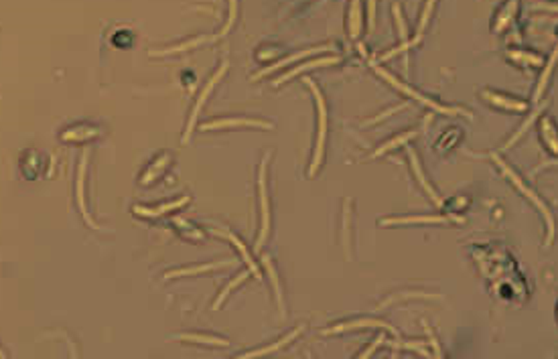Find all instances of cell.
Segmentation results:
<instances>
[{
    "mask_svg": "<svg viewBox=\"0 0 558 359\" xmlns=\"http://www.w3.org/2000/svg\"><path fill=\"white\" fill-rule=\"evenodd\" d=\"M303 84L311 90L315 98V106H317V141H315V150L311 164H309V171L307 175L315 177L323 164V157H325V143H327V104H325V96L321 88L315 84V79L311 77H305Z\"/></svg>",
    "mask_w": 558,
    "mask_h": 359,
    "instance_id": "obj_1",
    "label": "cell"
},
{
    "mask_svg": "<svg viewBox=\"0 0 558 359\" xmlns=\"http://www.w3.org/2000/svg\"><path fill=\"white\" fill-rule=\"evenodd\" d=\"M491 159H493V162L500 167V171L504 173V177H506V179L509 181V183H512V185H514V187H516V189H518L524 197L528 199V201H530V203H532V205H534L538 211H540L542 217H544V221H546V230H548V235H546V246H550V244H552V240H554V230H557V228H554V217H552L550 207H548V205L544 203V199L538 197V195H536V193H534V191H532V189H530V187H528V185H526V183L520 179V175H516V173L512 171V167H507L506 162L502 161L497 155H491Z\"/></svg>",
    "mask_w": 558,
    "mask_h": 359,
    "instance_id": "obj_2",
    "label": "cell"
},
{
    "mask_svg": "<svg viewBox=\"0 0 558 359\" xmlns=\"http://www.w3.org/2000/svg\"><path fill=\"white\" fill-rule=\"evenodd\" d=\"M369 70L374 73H378L384 81H388L392 88H396L398 91H402L404 96H408V98H412L414 102H419V104H422V106H426V108L435 110V112H440V114H445V116H457V114H465V116H471L469 112H465V110L461 108H453V106H445V104H438V102H435L433 98H426V96H422V93H419V91L414 90V88H410V86H406L404 81H400L396 75H392L390 72H386L384 67L380 65V61H369Z\"/></svg>",
    "mask_w": 558,
    "mask_h": 359,
    "instance_id": "obj_3",
    "label": "cell"
},
{
    "mask_svg": "<svg viewBox=\"0 0 558 359\" xmlns=\"http://www.w3.org/2000/svg\"><path fill=\"white\" fill-rule=\"evenodd\" d=\"M270 152L264 157V161L258 167V209H260V232L256 237V248H262V244L268 240L270 234V197H268V161Z\"/></svg>",
    "mask_w": 558,
    "mask_h": 359,
    "instance_id": "obj_4",
    "label": "cell"
},
{
    "mask_svg": "<svg viewBox=\"0 0 558 359\" xmlns=\"http://www.w3.org/2000/svg\"><path fill=\"white\" fill-rule=\"evenodd\" d=\"M227 61H224L217 70H215V73L211 75L210 79H208V84H205V88L201 90V93L197 96V102H195V106H193L191 110V116H189V122H187V130H185V136H183V143H187L189 138H191V134L195 132V124H197V116H199V112H201V108H203V104L208 102V98H210V93L213 90H215V86L224 79V75H226L227 72Z\"/></svg>",
    "mask_w": 558,
    "mask_h": 359,
    "instance_id": "obj_5",
    "label": "cell"
},
{
    "mask_svg": "<svg viewBox=\"0 0 558 359\" xmlns=\"http://www.w3.org/2000/svg\"><path fill=\"white\" fill-rule=\"evenodd\" d=\"M481 100L495 110H502V112H528L530 104L526 100H520V98H514L509 93H504V91L497 90H481Z\"/></svg>",
    "mask_w": 558,
    "mask_h": 359,
    "instance_id": "obj_6",
    "label": "cell"
},
{
    "mask_svg": "<svg viewBox=\"0 0 558 359\" xmlns=\"http://www.w3.org/2000/svg\"><path fill=\"white\" fill-rule=\"evenodd\" d=\"M226 128H264V130H272L274 124L270 120H260V118H215V120L203 122L199 126L201 132L226 130Z\"/></svg>",
    "mask_w": 558,
    "mask_h": 359,
    "instance_id": "obj_7",
    "label": "cell"
},
{
    "mask_svg": "<svg viewBox=\"0 0 558 359\" xmlns=\"http://www.w3.org/2000/svg\"><path fill=\"white\" fill-rule=\"evenodd\" d=\"M357 329H384L392 335H398V331L392 327V325L384 323V321H378V319H353V321H345V323H337L333 327L323 329V335H335V333H349V331H357Z\"/></svg>",
    "mask_w": 558,
    "mask_h": 359,
    "instance_id": "obj_8",
    "label": "cell"
},
{
    "mask_svg": "<svg viewBox=\"0 0 558 359\" xmlns=\"http://www.w3.org/2000/svg\"><path fill=\"white\" fill-rule=\"evenodd\" d=\"M100 136H102V128L94 124H73L59 134L61 143L70 144H87Z\"/></svg>",
    "mask_w": 558,
    "mask_h": 359,
    "instance_id": "obj_9",
    "label": "cell"
},
{
    "mask_svg": "<svg viewBox=\"0 0 558 359\" xmlns=\"http://www.w3.org/2000/svg\"><path fill=\"white\" fill-rule=\"evenodd\" d=\"M173 161H175L173 152H169V150H167V152H160L157 159L151 162V164H148V167H146L142 173H140L139 185H142V187L155 185V183H157V181L160 179L165 173H167V169L173 164Z\"/></svg>",
    "mask_w": 558,
    "mask_h": 359,
    "instance_id": "obj_10",
    "label": "cell"
},
{
    "mask_svg": "<svg viewBox=\"0 0 558 359\" xmlns=\"http://www.w3.org/2000/svg\"><path fill=\"white\" fill-rule=\"evenodd\" d=\"M339 61H341V57H339L337 53H327V55H321V57H313L311 61H303L300 65L293 67V70H291L288 73H284V75L277 77L274 86L279 88V86L286 84L291 77H295V75H298V73H305V72H309V70H317V67H325V65H337Z\"/></svg>",
    "mask_w": 558,
    "mask_h": 359,
    "instance_id": "obj_11",
    "label": "cell"
},
{
    "mask_svg": "<svg viewBox=\"0 0 558 359\" xmlns=\"http://www.w3.org/2000/svg\"><path fill=\"white\" fill-rule=\"evenodd\" d=\"M191 201V197L189 195H183V197L179 199H173V201H169V203H163V205H157V207H144V205H134L132 207V211L137 214L139 217H146V219H157V217H163L167 216V214H171V211H179V209H183L187 203Z\"/></svg>",
    "mask_w": 558,
    "mask_h": 359,
    "instance_id": "obj_12",
    "label": "cell"
},
{
    "mask_svg": "<svg viewBox=\"0 0 558 359\" xmlns=\"http://www.w3.org/2000/svg\"><path fill=\"white\" fill-rule=\"evenodd\" d=\"M518 13H520V0H506V2L500 6V11L495 13L491 31H493L495 35H502L506 29H509V25L514 22V18L518 17Z\"/></svg>",
    "mask_w": 558,
    "mask_h": 359,
    "instance_id": "obj_13",
    "label": "cell"
},
{
    "mask_svg": "<svg viewBox=\"0 0 558 359\" xmlns=\"http://www.w3.org/2000/svg\"><path fill=\"white\" fill-rule=\"evenodd\" d=\"M331 47L327 45H321V47H313V49H303V51H298V53L295 55H288V57H284V59H277L270 67H264V70H260V72L256 73V75H252V81H256V79H260L262 75H268V73L277 72V70H282V67H286V65H291V63H295V61H300V59H305V57H311V55H317V53H323V51H329Z\"/></svg>",
    "mask_w": 558,
    "mask_h": 359,
    "instance_id": "obj_14",
    "label": "cell"
},
{
    "mask_svg": "<svg viewBox=\"0 0 558 359\" xmlns=\"http://www.w3.org/2000/svg\"><path fill=\"white\" fill-rule=\"evenodd\" d=\"M447 221H459L463 223L465 219L457 216H410V217H384L380 219L382 226H406V223H447Z\"/></svg>",
    "mask_w": 558,
    "mask_h": 359,
    "instance_id": "obj_15",
    "label": "cell"
},
{
    "mask_svg": "<svg viewBox=\"0 0 558 359\" xmlns=\"http://www.w3.org/2000/svg\"><path fill=\"white\" fill-rule=\"evenodd\" d=\"M506 59L516 67H530V70H540L544 65V59L540 53H534L530 49H509L506 51Z\"/></svg>",
    "mask_w": 558,
    "mask_h": 359,
    "instance_id": "obj_16",
    "label": "cell"
},
{
    "mask_svg": "<svg viewBox=\"0 0 558 359\" xmlns=\"http://www.w3.org/2000/svg\"><path fill=\"white\" fill-rule=\"evenodd\" d=\"M86 171H87V155H84L82 157V161H80V169H77V185H75V197H77V205H80V209H82V214H84V219H86L87 223H89V228H94V230H98V226L94 223V219H91V216H89V211H87V205H86V197H84V187H86Z\"/></svg>",
    "mask_w": 558,
    "mask_h": 359,
    "instance_id": "obj_17",
    "label": "cell"
},
{
    "mask_svg": "<svg viewBox=\"0 0 558 359\" xmlns=\"http://www.w3.org/2000/svg\"><path fill=\"white\" fill-rule=\"evenodd\" d=\"M211 234L220 235V237H226V240H229L232 244H234V248L240 252V256L244 258L246 266H248V270L258 278V280H262V272L260 268H258V264H256V260L252 258V254L248 252V248H246V244H242V240H238L236 235L232 234V232H224V230H211Z\"/></svg>",
    "mask_w": 558,
    "mask_h": 359,
    "instance_id": "obj_18",
    "label": "cell"
},
{
    "mask_svg": "<svg viewBox=\"0 0 558 359\" xmlns=\"http://www.w3.org/2000/svg\"><path fill=\"white\" fill-rule=\"evenodd\" d=\"M345 27H348V35L351 37V39H360L362 29H364V8H362V0H351V2H349Z\"/></svg>",
    "mask_w": 558,
    "mask_h": 359,
    "instance_id": "obj_19",
    "label": "cell"
},
{
    "mask_svg": "<svg viewBox=\"0 0 558 359\" xmlns=\"http://www.w3.org/2000/svg\"><path fill=\"white\" fill-rule=\"evenodd\" d=\"M408 157H410V167H412V173H414V177L419 179L420 187H422V189L426 191V195L431 197V201L435 203L436 207H440V205H443V199H440V195L436 193L435 187H433V185L429 183V179H426V175L422 173V169H420L419 157H417V152H414L412 148L408 150Z\"/></svg>",
    "mask_w": 558,
    "mask_h": 359,
    "instance_id": "obj_20",
    "label": "cell"
},
{
    "mask_svg": "<svg viewBox=\"0 0 558 359\" xmlns=\"http://www.w3.org/2000/svg\"><path fill=\"white\" fill-rule=\"evenodd\" d=\"M208 43H213L211 35L208 37H195V39H187L179 45H171L167 49H158V51H151V57H165V55H175V53H183V51H191V49H197L201 45H208Z\"/></svg>",
    "mask_w": 558,
    "mask_h": 359,
    "instance_id": "obj_21",
    "label": "cell"
},
{
    "mask_svg": "<svg viewBox=\"0 0 558 359\" xmlns=\"http://www.w3.org/2000/svg\"><path fill=\"white\" fill-rule=\"evenodd\" d=\"M305 331V325H298L295 331H291V333H286L280 341L272 343V345H268V347H260V349H254V351H246V353H242L240 358H258V355H270V353H274V351H279V349H282V347H286L291 341H295L298 335Z\"/></svg>",
    "mask_w": 558,
    "mask_h": 359,
    "instance_id": "obj_22",
    "label": "cell"
},
{
    "mask_svg": "<svg viewBox=\"0 0 558 359\" xmlns=\"http://www.w3.org/2000/svg\"><path fill=\"white\" fill-rule=\"evenodd\" d=\"M177 339L185 343H195V345H205V347H217V349H227L229 347V341L226 337L205 335V333H183V335H177Z\"/></svg>",
    "mask_w": 558,
    "mask_h": 359,
    "instance_id": "obj_23",
    "label": "cell"
},
{
    "mask_svg": "<svg viewBox=\"0 0 558 359\" xmlns=\"http://www.w3.org/2000/svg\"><path fill=\"white\" fill-rule=\"evenodd\" d=\"M232 266L229 260H220V262H213V264H203V266H189V268H179L171 270L165 274V280H173V278H181V276H193V274H203V272H211V270H220Z\"/></svg>",
    "mask_w": 558,
    "mask_h": 359,
    "instance_id": "obj_24",
    "label": "cell"
},
{
    "mask_svg": "<svg viewBox=\"0 0 558 359\" xmlns=\"http://www.w3.org/2000/svg\"><path fill=\"white\" fill-rule=\"evenodd\" d=\"M538 134H540V141L544 143V146L552 152V155H557L558 152V143H557V126H554V122L548 118V116H542L540 120V128H538Z\"/></svg>",
    "mask_w": 558,
    "mask_h": 359,
    "instance_id": "obj_25",
    "label": "cell"
},
{
    "mask_svg": "<svg viewBox=\"0 0 558 359\" xmlns=\"http://www.w3.org/2000/svg\"><path fill=\"white\" fill-rule=\"evenodd\" d=\"M419 136V130L417 128H412V130H408V132H402V134H398V136H394V138H390V141H386L380 148H376L369 157L372 159H376V157H382V155H386V152H390V150H394V148H398V146H402V144H408L412 138H417Z\"/></svg>",
    "mask_w": 558,
    "mask_h": 359,
    "instance_id": "obj_26",
    "label": "cell"
},
{
    "mask_svg": "<svg viewBox=\"0 0 558 359\" xmlns=\"http://www.w3.org/2000/svg\"><path fill=\"white\" fill-rule=\"evenodd\" d=\"M554 65H557V49H554V53L548 57V61L542 65L540 79H538V86H536V90H534V96H532V102H534V104H538L542 100L544 90H546V86H548V79H550V75L554 72Z\"/></svg>",
    "mask_w": 558,
    "mask_h": 359,
    "instance_id": "obj_27",
    "label": "cell"
},
{
    "mask_svg": "<svg viewBox=\"0 0 558 359\" xmlns=\"http://www.w3.org/2000/svg\"><path fill=\"white\" fill-rule=\"evenodd\" d=\"M262 262L266 264V270H268V278H270V282H272V288H274V294H277V303H279L280 317H282V319H286V306H284V299H282V287H280L279 274H277V270H274V264H272V260H270L268 256H264V258H262Z\"/></svg>",
    "mask_w": 558,
    "mask_h": 359,
    "instance_id": "obj_28",
    "label": "cell"
},
{
    "mask_svg": "<svg viewBox=\"0 0 558 359\" xmlns=\"http://www.w3.org/2000/svg\"><path fill=\"white\" fill-rule=\"evenodd\" d=\"M435 8H436V0H424L422 13H420L419 29H417V35H414V39H412L417 45L420 43V39H422L424 31H426V27H429V22H431V18H433V15H435Z\"/></svg>",
    "mask_w": 558,
    "mask_h": 359,
    "instance_id": "obj_29",
    "label": "cell"
},
{
    "mask_svg": "<svg viewBox=\"0 0 558 359\" xmlns=\"http://www.w3.org/2000/svg\"><path fill=\"white\" fill-rule=\"evenodd\" d=\"M229 2V15H227V20L226 25L222 27V31L220 33H215V35H211V39H213V43L215 41H220V39H224V37L232 31V27L236 25V18H238V13H240V0H227Z\"/></svg>",
    "mask_w": 558,
    "mask_h": 359,
    "instance_id": "obj_30",
    "label": "cell"
},
{
    "mask_svg": "<svg viewBox=\"0 0 558 359\" xmlns=\"http://www.w3.org/2000/svg\"><path fill=\"white\" fill-rule=\"evenodd\" d=\"M248 276H250V270H244V272H240V274H238V276H236V278H234V280H232V282H229V285H227V287L224 288V290H222V294H220V296H217V301L213 303V311H217V308L222 306V303H224V301L227 299V294H229V292H232V290H234L236 287H240V285L244 282Z\"/></svg>",
    "mask_w": 558,
    "mask_h": 359,
    "instance_id": "obj_31",
    "label": "cell"
},
{
    "mask_svg": "<svg viewBox=\"0 0 558 359\" xmlns=\"http://www.w3.org/2000/svg\"><path fill=\"white\" fill-rule=\"evenodd\" d=\"M394 18H396V22H398V33H400L402 41H408V31H406V25H404L400 4H394Z\"/></svg>",
    "mask_w": 558,
    "mask_h": 359,
    "instance_id": "obj_32",
    "label": "cell"
},
{
    "mask_svg": "<svg viewBox=\"0 0 558 359\" xmlns=\"http://www.w3.org/2000/svg\"><path fill=\"white\" fill-rule=\"evenodd\" d=\"M376 4L378 0H367V29L374 31L376 27Z\"/></svg>",
    "mask_w": 558,
    "mask_h": 359,
    "instance_id": "obj_33",
    "label": "cell"
},
{
    "mask_svg": "<svg viewBox=\"0 0 558 359\" xmlns=\"http://www.w3.org/2000/svg\"><path fill=\"white\" fill-rule=\"evenodd\" d=\"M384 339H386V335H380V337H378V341H376V343H372V345H369V347H367L366 351H364V353H362V355H360V358H362V359L369 358V355H372V353H374V351H376V349H378V347H382V343H384Z\"/></svg>",
    "mask_w": 558,
    "mask_h": 359,
    "instance_id": "obj_34",
    "label": "cell"
},
{
    "mask_svg": "<svg viewBox=\"0 0 558 359\" xmlns=\"http://www.w3.org/2000/svg\"><path fill=\"white\" fill-rule=\"evenodd\" d=\"M402 108H404V106H396V108L386 110L384 114H380V116H376V118H372V120H367L366 124H374V122H380V120H384V118H388L390 114H394V112H400Z\"/></svg>",
    "mask_w": 558,
    "mask_h": 359,
    "instance_id": "obj_35",
    "label": "cell"
},
{
    "mask_svg": "<svg viewBox=\"0 0 558 359\" xmlns=\"http://www.w3.org/2000/svg\"><path fill=\"white\" fill-rule=\"evenodd\" d=\"M0 358H4V351L2 349H0Z\"/></svg>",
    "mask_w": 558,
    "mask_h": 359,
    "instance_id": "obj_36",
    "label": "cell"
}]
</instances>
